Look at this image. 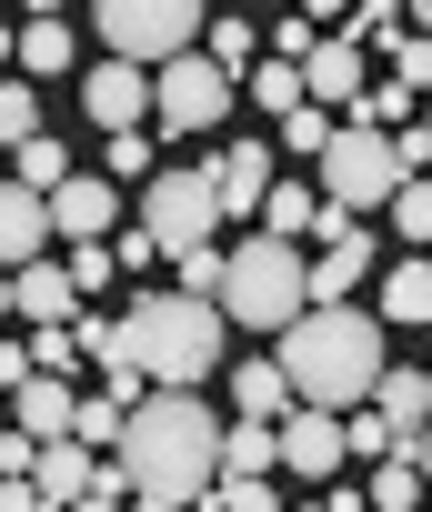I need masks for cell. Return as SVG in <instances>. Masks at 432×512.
Instances as JSON below:
<instances>
[{
    "label": "cell",
    "mask_w": 432,
    "mask_h": 512,
    "mask_svg": "<svg viewBox=\"0 0 432 512\" xmlns=\"http://www.w3.org/2000/svg\"><path fill=\"white\" fill-rule=\"evenodd\" d=\"M332 131H342V121H332L322 101H302V111H282V151H292V161H322V151H332Z\"/></svg>",
    "instance_id": "30"
},
{
    "label": "cell",
    "mask_w": 432,
    "mask_h": 512,
    "mask_svg": "<svg viewBox=\"0 0 432 512\" xmlns=\"http://www.w3.org/2000/svg\"><path fill=\"white\" fill-rule=\"evenodd\" d=\"M121 482H131V502H201L211 492V472H222V422H211V402H191V392H141V412L121 422Z\"/></svg>",
    "instance_id": "1"
},
{
    "label": "cell",
    "mask_w": 432,
    "mask_h": 512,
    "mask_svg": "<svg viewBox=\"0 0 432 512\" xmlns=\"http://www.w3.org/2000/svg\"><path fill=\"white\" fill-rule=\"evenodd\" d=\"M11 312H21L31 332H61V322L81 312V282H71L61 262H21V272H11Z\"/></svg>",
    "instance_id": "15"
},
{
    "label": "cell",
    "mask_w": 432,
    "mask_h": 512,
    "mask_svg": "<svg viewBox=\"0 0 432 512\" xmlns=\"http://www.w3.org/2000/svg\"><path fill=\"white\" fill-rule=\"evenodd\" d=\"M302 91H312L322 111H342V121H352V101L372 91V51H362V41H342V31H332V41H312V61H302Z\"/></svg>",
    "instance_id": "10"
},
{
    "label": "cell",
    "mask_w": 432,
    "mask_h": 512,
    "mask_svg": "<svg viewBox=\"0 0 432 512\" xmlns=\"http://www.w3.org/2000/svg\"><path fill=\"white\" fill-rule=\"evenodd\" d=\"M101 161H111V181H151V141H141V131H111Z\"/></svg>",
    "instance_id": "39"
},
{
    "label": "cell",
    "mask_w": 432,
    "mask_h": 512,
    "mask_svg": "<svg viewBox=\"0 0 432 512\" xmlns=\"http://www.w3.org/2000/svg\"><path fill=\"white\" fill-rule=\"evenodd\" d=\"M232 101H242V81L211 61V51H181V61H161V71H151V111H161V131H181V141L222 131V121H232Z\"/></svg>",
    "instance_id": "7"
},
{
    "label": "cell",
    "mask_w": 432,
    "mask_h": 512,
    "mask_svg": "<svg viewBox=\"0 0 432 512\" xmlns=\"http://www.w3.org/2000/svg\"><path fill=\"white\" fill-rule=\"evenodd\" d=\"M272 432H282V472H292V482H332V472L352 462V442H342V412H322V402H292Z\"/></svg>",
    "instance_id": "9"
},
{
    "label": "cell",
    "mask_w": 432,
    "mask_h": 512,
    "mask_svg": "<svg viewBox=\"0 0 432 512\" xmlns=\"http://www.w3.org/2000/svg\"><path fill=\"white\" fill-rule=\"evenodd\" d=\"M91 472H101V452H91V442H71V432H61V442H41V462H31V482H41V502H51V512H71V502L91 492Z\"/></svg>",
    "instance_id": "17"
},
{
    "label": "cell",
    "mask_w": 432,
    "mask_h": 512,
    "mask_svg": "<svg viewBox=\"0 0 432 512\" xmlns=\"http://www.w3.org/2000/svg\"><path fill=\"white\" fill-rule=\"evenodd\" d=\"M201 502H222V512H282L272 472H211V492H201Z\"/></svg>",
    "instance_id": "28"
},
{
    "label": "cell",
    "mask_w": 432,
    "mask_h": 512,
    "mask_svg": "<svg viewBox=\"0 0 432 512\" xmlns=\"http://www.w3.org/2000/svg\"><path fill=\"white\" fill-rule=\"evenodd\" d=\"M121 352L161 382V392H191L222 372V302H201V292H141L121 312ZM111 352V362H121Z\"/></svg>",
    "instance_id": "3"
},
{
    "label": "cell",
    "mask_w": 432,
    "mask_h": 512,
    "mask_svg": "<svg viewBox=\"0 0 432 512\" xmlns=\"http://www.w3.org/2000/svg\"><path fill=\"white\" fill-rule=\"evenodd\" d=\"M382 322H432V262H382Z\"/></svg>",
    "instance_id": "23"
},
{
    "label": "cell",
    "mask_w": 432,
    "mask_h": 512,
    "mask_svg": "<svg viewBox=\"0 0 432 512\" xmlns=\"http://www.w3.org/2000/svg\"><path fill=\"white\" fill-rule=\"evenodd\" d=\"M302 11H312V21H352V0H302Z\"/></svg>",
    "instance_id": "43"
},
{
    "label": "cell",
    "mask_w": 432,
    "mask_h": 512,
    "mask_svg": "<svg viewBox=\"0 0 432 512\" xmlns=\"http://www.w3.org/2000/svg\"><path fill=\"white\" fill-rule=\"evenodd\" d=\"M91 21H101L111 61H141V71H161V61L201 51V31H211L201 0H91Z\"/></svg>",
    "instance_id": "5"
},
{
    "label": "cell",
    "mask_w": 432,
    "mask_h": 512,
    "mask_svg": "<svg viewBox=\"0 0 432 512\" xmlns=\"http://www.w3.org/2000/svg\"><path fill=\"white\" fill-rule=\"evenodd\" d=\"M412 462H422V482H432V422H422V442H412Z\"/></svg>",
    "instance_id": "44"
},
{
    "label": "cell",
    "mask_w": 432,
    "mask_h": 512,
    "mask_svg": "<svg viewBox=\"0 0 432 512\" xmlns=\"http://www.w3.org/2000/svg\"><path fill=\"white\" fill-rule=\"evenodd\" d=\"M21 11H31V21H41V11H61V0H21Z\"/></svg>",
    "instance_id": "47"
},
{
    "label": "cell",
    "mask_w": 432,
    "mask_h": 512,
    "mask_svg": "<svg viewBox=\"0 0 432 512\" xmlns=\"http://www.w3.org/2000/svg\"><path fill=\"white\" fill-rule=\"evenodd\" d=\"M21 71H31V81H61V71H71V21H61V11L21 21Z\"/></svg>",
    "instance_id": "22"
},
{
    "label": "cell",
    "mask_w": 432,
    "mask_h": 512,
    "mask_svg": "<svg viewBox=\"0 0 432 512\" xmlns=\"http://www.w3.org/2000/svg\"><path fill=\"white\" fill-rule=\"evenodd\" d=\"M242 91H252V101H272V111H302V101H312V91H302V61H252V71H242Z\"/></svg>",
    "instance_id": "29"
},
{
    "label": "cell",
    "mask_w": 432,
    "mask_h": 512,
    "mask_svg": "<svg viewBox=\"0 0 432 512\" xmlns=\"http://www.w3.org/2000/svg\"><path fill=\"white\" fill-rule=\"evenodd\" d=\"M0 322H11V272H0Z\"/></svg>",
    "instance_id": "46"
},
{
    "label": "cell",
    "mask_w": 432,
    "mask_h": 512,
    "mask_svg": "<svg viewBox=\"0 0 432 512\" xmlns=\"http://www.w3.org/2000/svg\"><path fill=\"white\" fill-rule=\"evenodd\" d=\"M71 412H81V392H71L61 372H31V382H21V432H31V442H61Z\"/></svg>",
    "instance_id": "18"
},
{
    "label": "cell",
    "mask_w": 432,
    "mask_h": 512,
    "mask_svg": "<svg viewBox=\"0 0 432 512\" xmlns=\"http://www.w3.org/2000/svg\"><path fill=\"white\" fill-rule=\"evenodd\" d=\"M262 11H282V0H262Z\"/></svg>",
    "instance_id": "50"
},
{
    "label": "cell",
    "mask_w": 432,
    "mask_h": 512,
    "mask_svg": "<svg viewBox=\"0 0 432 512\" xmlns=\"http://www.w3.org/2000/svg\"><path fill=\"white\" fill-rule=\"evenodd\" d=\"M81 101H91L101 131H141V111H151V71H141V61H101V71L81 81Z\"/></svg>",
    "instance_id": "13"
},
{
    "label": "cell",
    "mask_w": 432,
    "mask_h": 512,
    "mask_svg": "<svg viewBox=\"0 0 432 512\" xmlns=\"http://www.w3.org/2000/svg\"><path fill=\"white\" fill-rule=\"evenodd\" d=\"M71 512H131V482H121V462H111V452H101V472H91V492H81Z\"/></svg>",
    "instance_id": "38"
},
{
    "label": "cell",
    "mask_w": 432,
    "mask_h": 512,
    "mask_svg": "<svg viewBox=\"0 0 432 512\" xmlns=\"http://www.w3.org/2000/svg\"><path fill=\"white\" fill-rule=\"evenodd\" d=\"M61 272H71L81 292H111V282H121V251H111V241H71V262H61Z\"/></svg>",
    "instance_id": "36"
},
{
    "label": "cell",
    "mask_w": 432,
    "mask_h": 512,
    "mask_svg": "<svg viewBox=\"0 0 432 512\" xmlns=\"http://www.w3.org/2000/svg\"><path fill=\"white\" fill-rule=\"evenodd\" d=\"M312 221H322V191L312 181H272L262 191V231L272 241H312Z\"/></svg>",
    "instance_id": "20"
},
{
    "label": "cell",
    "mask_w": 432,
    "mask_h": 512,
    "mask_svg": "<svg viewBox=\"0 0 432 512\" xmlns=\"http://www.w3.org/2000/svg\"><path fill=\"white\" fill-rule=\"evenodd\" d=\"M312 171H322V201H332V211H352V221H362V211H382V201L402 191L392 131H372V121H342V131H332V151H322Z\"/></svg>",
    "instance_id": "6"
},
{
    "label": "cell",
    "mask_w": 432,
    "mask_h": 512,
    "mask_svg": "<svg viewBox=\"0 0 432 512\" xmlns=\"http://www.w3.org/2000/svg\"><path fill=\"white\" fill-rule=\"evenodd\" d=\"M171 262H181V292L222 302V241H191V251H171Z\"/></svg>",
    "instance_id": "37"
},
{
    "label": "cell",
    "mask_w": 432,
    "mask_h": 512,
    "mask_svg": "<svg viewBox=\"0 0 432 512\" xmlns=\"http://www.w3.org/2000/svg\"><path fill=\"white\" fill-rule=\"evenodd\" d=\"M11 161H21V181H31V191H61V181H71V151H61L51 131H41V141H21Z\"/></svg>",
    "instance_id": "34"
},
{
    "label": "cell",
    "mask_w": 432,
    "mask_h": 512,
    "mask_svg": "<svg viewBox=\"0 0 432 512\" xmlns=\"http://www.w3.org/2000/svg\"><path fill=\"white\" fill-rule=\"evenodd\" d=\"M222 472H282V432L272 422H222Z\"/></svg>",
    "instance_id": "24"
},
{
    "label": "cell",
    "mask_w": 432,
    "mask_h": 512,
    "mask_svg": "<svg viewBox=\"0 0 432 512\" xmlns=\"http://www.w3.org/2000/svg\"><path fill=\"white\" fill-rule=\"evenodd\" d=\"M201 51H211V61H222L232 81H242V71L262 61V31H252V21H211V31H201Z\"/></svg>",
    "instance_id": "32"
},
{
    "label": "cell",
    "mask_w": 432,
    "mask_h": 512,
    "mask_svg": "<svg viewBox=\"0 0 432 512\" xmlns=\"http://www.w3.org/2000/svg\"><path fill=\"white\" fill-rule=\"evenodd\" d=\"M121 422H131V412H121L111 392H81V412H71V442H91V452H121Z\"/></svg>",
    "instance_id": "31"
},
{
    "label": "cell",
    "mask_w": 432,
    "mask_h": 512,
    "mask_svg": "<svg viewBox=\"0 0 432 512\" xmlns=\"http://www.w3.org/2000/svg\"><path fill=\"white\" fill-rule=\"evenodd\" d=\"M382 61H392V81H402V91H412V101H422V91H432V31H402V41H392V51H382Z\"/></svg>",
    "instance_id": "35"
},
{
    "label": "cell",
    "mask_w": 432,
    "mask_h": 512,
    "mask_svg": "<svg viewBox=\"0 0 432 512\" xmlns=\"http://www.w3.org/2000/svg\"><path fill=\"white\" fill-rule=\"evenodd\" d=\"M111 221H121V181H81V171H71V181L51 191V231H61V241H111Z\"/></svg>",
    "instance_id": "14"
},
{
    "label": "cell",
    "mask_w": 432,
    "mask_h": 512,
    "mask_svg": "<svg viewBox=\"0 0 432 512\" xmlns=\"http://www.w3.org/2000/svg\"><path fill=\"white\" fill-rule=\"evenodd\" d=\"M282 512H332V502H282Z\"/></svg>",
    "instance_id": "49"
},
{
    "label": "cell",
    "mask_w": 432,
    "mask_h": 512,
    "mask_svg": "<svg viewBox=\"0 0 432 512\" xmlns=\"http://www.w3.org/2000/svg\"><path fill=\"white\" fill-rule=\"evenodd\" d=\"M41 251H51V191H31V181H0V272L41 262Z\"/></svg>",
    "instance_id": "11"
},
{
    "label": "cell",
    "mask_w": 432,
    "mask_h": 512,
    "mask_svg": "<svg viewBox=\"0 0 432 512\" xmlns=\"http://www.w3.org/2000/svg\"><path fill=\"white\" fill-rule=\"evenodd\" d=\"M282 382H292V402H322V412H352V402H372V382H382V322L372 312H352V302H302L292 322H282Z\"/></svg>",
    "instance_id": "2"
},
{
    "label": "cell",
    "mask_w": 432,
    "mask_h": 512,
    "mask_svg": "<svg viewBox=\"0 0 432 512\" xmlns=\"http://www.w3.org/2000/svg\"><path fill=\"white\" fill-rule=\"evenodd\" d=\"M0 61H21V31H11V21H0Z\"/></svg>",
    "instance_id": "45"
},
{
    "label": "cell",
    "mask_w": 432,
    "mask_h": 512,
    "mask_svg": "<svg viewBox=\"0 0 432 512\" xmlns=\"http://www.w3.org/2000/svg\"><path fill=\"white\" fill-rule=\"evenodd\" d=\"M402 11H412V21H432V0H402Z\"/></svg>",
    "instance_id": "48"
},
{
    "label": "cell",
    "mask_w": 432,
    "mask_h": 512,
    "mask_svg": "<svg viewBox=\"0 0 432 512\" xmlns=\"http://www.w3.org/2000/svg\"><path fill=\"white\" fill-rule=\"evenodd\" d=\"M21 141H41V81L31 71L0 81V151H21Z\"/></svg>",
    "instance_id": "26"
},
{
    "label": "cell",
    "mask_w": 432,
    "mask_h": 512,
    "mask_svg": "<svg viewBox=\"0 0 432 512\" xmlns=\"http://www.w3.org/2000/svg\"><path fill=\"white\" fill-rule=\"evenodd\" d=\"M362 272H372V241H362V231L322 241V262H312V302H352V292H362Z\"/></svg>",
    "instance_id": "19"
},
{
    "label": "cell",
    "mask_w": 432,
    "mask_h": 512,
    "mask_svg": "<svg viewBox=\"0 0 432 512\" xmlns=\"http://www.w3.org/2000/svg\"><path fill=\"white\" fill-rule=\"evenodd\" d=\"M211 191H222V221H262V191H272V141H222V161H211Z\"/></svg>",
    "instance_id": "12"
},
{
    "label": "cell",
    "mask_w": 432,
    "mask_h": 512,
    "mask_svg": "<svg viewBox=\"0 0 432 512\" xmlns=\"http://www.w3.org/2000/svg\"><path fill=\"white\" fill-rule=\"evenodd\" d=\"M31 362L71 382V362H81V332H71V322H61V332H31Z\"/></svg>",
    "instance_id": "40"
},
{
    "label": "cell",
    "mask_w": 432,
    "mask_h": 512,
    "mask_svg": "<svg viewBox=\"0 0 432 512\" xmlns=\"http://www.w3.org/2000/svg\"><path fill=\"white\" fill-rule=\"evenodd\" d=\"M312 41H322L312 21H272V61H312Z\"/></svg>",
    "instance_id": "41"
},
{
    "label": "cell",
    "mask_w": 432,
    "mask_h": 512,
    "mask_svg": "<svg viewBox=\"0 0 432 512\" xmlns=\"http://www.w3.org/2000/svg\"><path fill=\"white\" fill-rule=\"evenodd\" d=\"M141 231H151L161 251L211 241V231H222V191H211V171H151V181H141Z\"/></svg>",
    "instance_id": "8"
},
{
    "label": "cell",
    "mask_w": 432,
    "mask_h": 512,
    "mask_svg": "<svg viewBox=\"0 0 432 512\" xmlns=\"http://www.w3.org/2000/svg\"><path fill=\"white\" fill-rule=\"evenodd\" d=\"M372 412H382L392 452H412L422 422H432V372H382V382H372Z\"/></svg>",
    "instance_id": "16"
},
{
    "label": "cell",
    "mask_w": 432,
    "mask_h": 512,
    "mask_svg": "<svg viewBox=\"0 0 432 512\" xmlns=\"http://www.w3.org/2000/svg\"><path fill=\"white\" fill-rule=\"evenodd\" d=\"M232 412H242V422H282V412H292L282 362H242V372H232Z\"/></svg>",
    "instance_id": "21"
},
{
    "label": "cell",
    "mask_w": 432,
    "mask_h": 512,
    "mask_svg": "<svg viewBox=\"0 0 432 512\" xmlns=\"http://www.w3.org/2000/svg\"><path fill=\"white\" fill-rule=\"evenodd\" d=\"M402 31H412L402 0H352V21H342V41H362V51H392Z\"/></svg>",
    "instance_id": "27"
},
{
    "label": "cell",
    "mask_w": 432,
    "mask_h": 512,
    "mask_svg": "<svg viewBox=\"0 0 432 512\" xmlns=\"http://www.w3.org/2000/svg\"><path fill=\"white\" fill-rule=\"evenodd\" d=\"M382 211H392V231H402V241H432V171H412Z\"/></svg>",
    "instance_id": "33"
},
{
    "label": "cell",
    "mask_w": 432,
    "mask_h": 512,
    "mask_svg": "<svg viewBox=\"0 0 432 512\" xmlns=\"http://www.w3.org/2000/svg\"><path fill=\"white\" fill-rule=\"evenodd\" d=\"M31 372H41V362H31V342H0V392H21Z\"/></svg>",
    "instance_id": "42"
},
{
    "label": "cell",
    "mask_w": 432,
    "mask_h": 512,
    "mask_svg": "<svg viewBox=\"0 0 432 512\" xmlns=\"http://www.w3.org/2000/svg\"><path fill=\"white\" fill-rule=\"evenodd\" d=\"M312 302V262H302V241H232L222 251V322H252V332H282L292 312Z\"/></svg>",
    "instance_id": "4"
},
{
    "label": "cell",
    "mask_w": 432,
    "mask_h": 512,
    "mask_svg": "<svg viewBox=\"0 0 432 512\" xmlns=\"http://www.w3.org/2000/svg\"><path fill=\"white\" fill-rule=\"evenodd\" d=\"M422 492H432V482H422L412 452H382V462H372V512H422Z\"/></svg>",
    "instance_id": "25"
}]
</instances>
